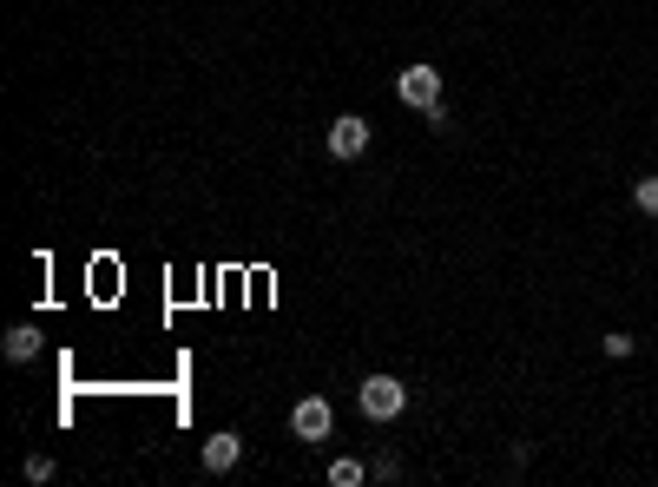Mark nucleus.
Instances as JSON below:
<instances>
[{
  "label": "nucleus",
  "instance_id": "423d86ee",
  "mask_svg": "<svg viewBox=\"0 0 658 487\" xmlns=\"http://www.w3.org/2000/svg\"><path fill=\"white\" fill-rule=\"evenodd\" d=\"M33 349H40V330H33V323H20V330H7V356H14V362H27Z\"/></svg>",
  "mask_w": 658,
  "mask_h": 487
},
{
  "label": "nucleus",
  "instance_id": "39448f33",
  "mask_svg": "<svg viewBox=\"0 0 658 487\" xmlns=\"http://www.w3.org/2000/svg\"><path fill=\"white\" fill-rule=\"evenodd\" d=\"M237 455H244V441H237V435H211V441H204V468H211V474H231Z\"/></svg>",
  "mask_w": 658,
  "mask_h": 487
},
{
  "label": "nucleus",
  "instance_id": "7ed1b4c3",
  "mask_svg": "<svg viewBox=\"0 0 658 487\" xmlns=\"http://www.w3.org/2000/svg\"><path fill=\"white\" fill-rule=\"evenodd\" d=\"M290 428H297V441H329V428H336V409H329L323 395H303L297 409H290Z\"/></svg>",
  "mask_w": 658,
  "mask_h": 487
},
{
  "label": "nucleus",
  "instance_id": "6e6552de",
  "mask_svg": "<svg viewBox=\"0 0 658 487\" xmlns=\"http://www.w3.org/2000/svg\"><path fill=\"white\" fill-rule=\"evenodd\" d=\"M632 198H639V211H652V218H658V178H639V191H632Z\"/></svg>",
  "mask_w": 658,
  "mask_h": 487
},
{
  "label": "nucleus",
  "instance_id": "f257e3e1",
  "mask_svg": "<svg viewBox=\"0 0 658 487\" xmlns=\"http://www.w3.org/2000/svg\"><path fill=\"white\" fill-rule=\"evenodd\" d=\"M356 409L369 415V422H395V415L408 409V389H402L395 376H369V382L356 389Z\"/></svg>",
  "mask_w": 658,
  "mask_h": 487
},
{
  "label": "nucleus",
  "instance_id": "0eeeda50",
  "mask_svg": "<svg viewBox=\"0 0 658 487\" xmlns=\"http://www.w3.org/2000/svg\"><path fill=\"white\" fill-rule=\"evenodd\" d=\"M362 474H369V468H362V461H349V455H343V461H329V481H336V487H356Z\"/></svg>",
  "mask_w": 658,
  "mask_h": 487
},
{
  "label": "nucleus",
  "instance_id": "20e7f679",
  "mask_svg": "<svg viewBox=\"0 0 658 487\" xmlns=\"http://www.w3.org/2000/svg\"><path fill=\"white\" fill-rule=\"evenodd\" d=\"M329 152H336V158H362V152H369V119H356V112L329 119Z\"/></svg>",
  "mask_w": 658,
  "mask_h": 487
},
{
  "label": "nucleus",
  "instance_id": "f03ea898",
  "mask_svg": "<svg viewBox=\"0 0 658 487\" xmlns=\"http://www.w3.org/2000/svg\"><path fill=\"white\" fill-rule=\"evenodd\" d=\"M395 93H402V106L428 112V106H441V73L435 66H408V73H395Z\"/></svg>",
  "mask_w": 658,
  "mask_h": 487
}]
</instances>
